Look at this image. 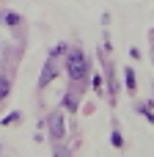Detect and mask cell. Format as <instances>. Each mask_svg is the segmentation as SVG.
Wrapping results in <instances>:
<instances>
[{"label": "cell", "mask_w": 154, "mask_h": 157, "mask_svg": "<svg viewBox=\"0 0 154 157\" xmlns=\"http://www.w3.org/2000/svg\"><path fill=\"white\" fill-rule=\"evenodd\" d=\"M55 72H58V69H55V63H52V61H47V63H44L41 77H39V88H47V86H50V80L55 77Z\"/></svg>", "instance_id": "7a4b0ae2"}, {"label": "cell", "mask_w": 154, "mask_h": 157, "mask_svg": "<svg viewBox=\"0 0 154 157\" xmlns=\"http://www.w3.org/2000/svg\"><path fill=\"white\" fill-rule=\"evenodd\" d=\"M63 52H66V44H58V47H52V58H55V55H63Z\"/></svg>", "instance_id": "8992f818"}, {"label": "cell", "mask_w": 154, "mask_h": 157, "mask_svg": "<svg viewBox=\"0 0 154 157\" xmlns=\"http://www.w3.org/2000/svg\"><path fill=\"white\" fill-rule=\"evenodd\" d=\"M66 72H69V77H72V80H80V77L85 75V55H83L80 50L69 52V61H66Z\"/></svg>", "instance_id": "6da1fadb"}, {"label": "cell", "mask_w": 154, "mask_h": 157, "mask_svg": "<svg viewBox=\"0 0 154 157\" xmlns=\"http://www.w3.org/2000/svg\"><path fill=\"white\" fill-rule=\"evenodd\" d=\"M127 88L135 91V75H132V69H127Z\"/></svg>", "instance_id": "5b68a950"}, {"label": "cell", "mask_w": 154, "mask_h": 157, "mask_svg": "<svg viewBox=\"0 0 154 157\" xmlns=\"http://www.w3.org/2000/svg\"><path fill=\"white\" fill-rule=\"evenodd\" d=\"M110 141H113V146H121V144H124V141H121V135H118V132H113V138H110Z\"/></svg>", "instance_id": "9c48e42d"}, {"label": "cell", "mask_w": 154, "mask_h": 157, "mask_svg": "<svg viewBox=\"0 0 154 157\" xmlns=\"http://www.w3.org/2000/svg\"><path fill=\"white\" fill-rule=\"evenodd\" d=\"M14 121H19V113H11V116L3 119V124H14Z\"/></svg>", "instance_id": "52a82bcc"}, {"label": "cell", "mask_w": 154, "mask_h": 157, "mask_svg": "<svg viewBox=\"0 0 154 157\" xmlns=\"http://www.w3.org/2000/svg\"><path fill=\"white\" fill-rule=\"evenodd\" d=\"M6 22H8V25H17V22H19V17H17V14H8V17H6Z\"/></svg>", "instance_id": "ba28073f"}, {"label": "cell", "mask_w": 154, "mask_h": 157, "mask_svg": "<svg viewBox=\"0 0 154 157\" xmlns=\"http://www.w3.org/2000/svg\"><path fill=\"white\" fill-rule=\"evenodd\" d=\"M50 130H52V138H63V119H61V113L50 116Z\"/></svg>", "instance_id": "3957f363"}, {"label": "cell", "mask_w": 154, "mask_h": 157, "mask_svg": "<svg viewBox=\"0 0 154 157\" xmlns=\"http://www.w3.org/2000/svg\"><path fill=\"white\" fill-rule=\"evenodd\" d=\"M8 88H11V86H8V80H6V77H0V99H6V97H8Z\"/></svg>", "instance_id": "277c9868"}]
</instances>
